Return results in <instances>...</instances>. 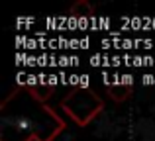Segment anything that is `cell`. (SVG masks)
<instances>
[{"mask_svg": "<svg viewBox=\"0 0 155 141\" xmlns=\"http://www.w3.org/2000/svg\"><path fill=\"white\" fill-rule=\"evenodd\" d=\"M69 12L75 18H91V16H94V6L88 0H79L69 8Z\"/></svg>", "mask_w": 155, "mask_h": 141, "instance_id": "cell-3", "label": "cell"}, {"mask_svg": "<svg viewBox=\"0 0 155 141\" xmlns=\"http://www.w3.org/2000/svg\"><path fill=\"white\" fill-rule=\"evenodd\" d=\"M61 130H63V127H59V130H55V131H53V133L49 135V137H39V135H38V133H31V135H28V137H26V139H24V141H51V139H53V137H55V135H57V133H59V131H61Z\"/></svg>", "mask_w": 155, "mask_h": 141, "instance_id": "cell-5", "label": "cell"}, {"mask_svg": "<svg viewBox=\"0 0 155 141\" xmlns=\"http://www.w3.org/2000/svg\"><path fill=\"white\" fill-rule=\"evenodd\" d=\"M61 108L75 123L84 127L104 110V100L91 88H75L61 100Z\"/></svg>", "mask_w": 155, "mask_h": 141, "instance_id": "cell-1", "label": "cell"}, {"mask_svg": "<svg viewBox=\"0 0 155 141\" xmlns=\"http://www.w3.org/2000/svg\"><path fill=\"white\" fill-rule=\"evenodd\" d=\"M53 90H55L53 84H49V86H47V84H34V86H30V94L34 96L38 102H45L53 94Z\"/></svg>", "mask_w": 155, "mask_h": 141, "instance_id": "cell-4", "label": "cell"}, {"mask_svg": "<svg viewBox=\"0 0 155 141\" xmlns=\"http://www.w3.org/2000/svg\"><path fill=\"white\" fill-rule=\"evenodd\" d=\"M108 92L112 96V100L116 102H124L132 96V82L126 84V82H114V84H108Z\"/></svg>", "mask_w": 155, "mask_h": 141, "instance_id": "cell-2", "label": "cell"}]
</instances>
